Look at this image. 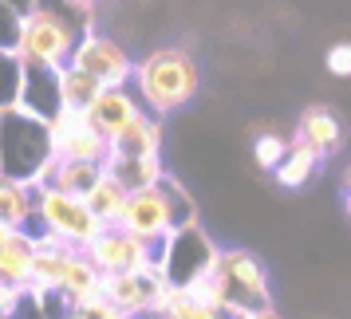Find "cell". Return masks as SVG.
I'll use <instances>...</instances> for the list:
<instances>
[{
	"instance_id": "1",
	"label": "cell",
	"mask_w": 351,
	"mask_h": 319,
	"mask_svg": "<svg viewBox=\"0 0 351 319\" xmlns=\"http://www.w3.org/2000/svg\"><path fill=\"white\" fill-rule=\"evenodd\" d=\"M202 87V75H197V64L190 60V51L182 48H154L146 51L138 67H134V83L130 91L138 95V103L146 107V114H174L182 111Z\"/></svg>"
},
{
	"instance_id": "2",
	"label": "cell",
	"mask_w": 351,
	"mask_h": 319,
	"mask_svg": "<svg viewBox=\"0 0 351 319\" xmlns=\"http://www.w3.org/2000/svg\"><path fill=\"white\" fill-rule=\"evenodd\" d=\"M56 162L51 123L28 114L24 107L0 111V174L24 186H40Z\"/></svg>"
},
{
	"instance_id": "3",
	"label": "cell",
	"mask_w": 351,
	"mask_h": 319,
	"mask_svg": "<svg viewBox=\"0 0 351 319\" xmlns=\"http://www.w3.org/2000/svg\"><path fill=\"white\" fill-rule=\"evenodd\" d=\"M213 288H217L221 311H229L237 319L249 316V311H269L272 307L269 268L249 248H221L217 268H213Z\"/></svg>"
},
{
	"instance_id": "4",
	"label": "cell",
	"mask_w": 351,
	"mask_h": 319,
	"mask_svg": "<svg viewBox=\"0 0 351 319\" xmlns=\"http://www.w3.org/2000/svg\"><path fill=\"white\" fill-rule=\"evenodd\" d=\"M80 36L83 32L75 28V20L67 12H56V8L44 4L40 12H32L24 20L16 55L24 60V67H51V71H60V67L71 64Z\"/></svg>"
},
{
	"instance_id": "5",
	"label": "cell",
	"mask_w": 351,
	"mask_h": 319,
	"mask_svg": "<svg viewBox=\"0 0 351 319\" xmlns=\"http://www.w3.org/2000/svg\"><path fill=\"white\" fill-rule=\"evenodd\" d=\"M40 229L64 237L67 244H75V248H87L91 240L103 237L107 225L87 209L83 197H67V193H56V190H36V233H40Z\"/></svg>"
},
{
	"instance_id": "6",
	"label": "cell",
	"mask_w": 351,
	"mask_h": 319,
	"mask_svg": "<svg viewBox=\"0 0 351 319\" xmlns=\"http://www.w3.org/2000/svg\"><path fill=\"white\" fill-rule=\"evenodd\" d=\"M170 240V237H166ZM166 240L146 244V240L130 237L123 229H103V237L91 240L83 256L95 264L103 276H123V272H158L162 256H166Z\"/></svg>"
},
{
	"instance_id": "7",
	"label": "cell",
	"mask_w": 351,
	"mask_h": 319,
	"mask_svg": "<svg viewBox=\"0 0 351 319\" xmlns=\"http://www.w3.org/2000/svg\"><path fill=\"white\" fill-rule=\"evenodd\" d=\"M221 248L202 233V225H186L174 237L166 240V256H162V276L170 280V288L186 292L197 280H206L209 272L217 268Z\"/></svg>"
},
{
	"instance_id": "8",
	"label": "cell",
	"mask_w": 351,
	"mask_h": 319,
	"mask_svg": "<svg viewBox=\"0 0 351 319\" xmlns=\"http://www.w3.org/2000/svg\"><path fill=\"white\" fill-rule=\"evenodd\" d=\"M71 67H80L87 71L91 79H99L107 91H119V87H130L134 83V60H130V51L111 40V36H99V32H87L80 36V44H75V55H71Z\"/></svg>"
},
{
	"instance_id": "9",
	"label": "cell",
	"mask_w": 351,
	"mask_h": 319,
	"mask_svg": "<svg viewBox=\"0 0 351 319\" xmlns=\"http://www.w3.org/2000/svg\"><path fill=\"white\" fill-rule=\"evenodd\" d=\"M114 229H123V233L146 240V244H158V240L174 237L178 233V213H174V201H170L166 186L130 193L127 209H123V217H119Z\"/></svg>"
},
{
	"instance_id": "10",
	"label": "cell",
	"mask_w": 351,
	"mask_h": 319,
	"mask_svg": "<svg viewBox=\"0 0 351 319\" xmlns=\"http://www.w3.org/2000/svg\"><path fill=\"white\" fill-rule=\"evenodd\" d=\"M51 146L60 162H87V166H107L111 142L91 127L87 111H60L51 118Z\"/></svg>"
},
{
	"instance_id": "11",
	"label": "cell",
	"mask_w": 351,
	"mask_h": 319,
	"mask_svg": "<svg viewBox=\"0 0 351 319\" xmlns=\"http://www.w3.org/2000/svg\"><path fill=\"white\" fill-rule=\"evenodd\" d=\"M143 114H146V107L138 103V95H134L130 87H119V91H103V95L95 99V107L87 111V118H91V127L114 146Z\"/></svg>"
},
{
	"instance_id": "12",
	"label": "cell",
	"mask_w": 351,
	"mask_h": 319,
	"mask_svg": "<svg viewBox=\"0 0 351 319\" xmlns=\"http://www.w3.org/2000/svg\"><path fill=\"white\" fill-rule=\"evenodd\" d=\"M20 107L36 118L51 123L56 114L64 111V99H60V71L51 67H24V91H20Z\"/></svg>"
},
{
	"instance_id": "13",
	"label": "cell",
	"mask_w": 351,
	"mask_h": 319,
	"mask_svg": "<svg viewBox=\"0 0 351 319\" xmlns=\"http://www.w3.org/2000/svg\"><path fill=\"white\" fill-rule=\"evenodd\" d=\"M107 174V166H87V162H51V170L44 174V181L36 190H56L67 197H87Z\"/></svg>"
},
{
	"instance_id": "14",
	"label": "cell",
	"mask_w": 351,
	"mask_h": 319,
	"mask_svg": "<svg viewBox=\"0 0 351 319\" xmlns=\"http://www.w3.org/2000/svg\"><path fill=\"white\" fill-rule=\"evenodd\" d=\"M60 296H64L67 303H71V311L75 307H83L87 300H95V296H103V272L80 253H71L67 256V264H64V280H60Z\"/></svg>"
},
{
	"instance_id": "15",
	"label": "cell",
	"mask_w": 351,
	"mask_h": 319,
	"mask_svg": "<svg viewBox=\"0 0 351 319\" xmlns=\"http://www.w3.org/2000/svg\"><path fill=\"white\" fill-rule=\"evenodd\" d=\"M296 138H300L304 146H312L319 158H328V154H335L339 142H343V127H339V118H335L328 107H308V111L300 114Z\"/></svg>"
},
{
	"instance_id": "16",
	"label": "cell",
	"mask_w": 351,
	"mask_h": 319,
	"mask_svg": "<svg viewBox=\"0 0 351 319\" xmlns=\"http://www.w3.org/2000/svg\"><path fill=\"white\" fill-rule=\"evenodd\" d=\"M107 174H111L127 193L158 190L162 181H166L162 158H123V154H111V158H107Z\"/></svg>"
},
{
	"instance_id": "17",
	"label": "cell",
	"mask_w": 351,
	"mask_h": 319,
	"mask_svg": "<svg viewBox=\"0 0 351 319\" xmlns=\"http://www.w3.org/2000/svg\"><path fill=\"white\" fill-rule=\"evenodd\" d=\"M32 264H36V244L28 233H16L8 244H0V284L28 292L32 288Z\"/></svg>"
},
{
	"instance_id": "18",
	"label": "cell",
	"mask_w": 351,
	"mask_h": 319,
	"mask_svg": "<svg viewBox=\"0 0 351 319\" xmlns=\"http://www.w3.org/2000/svg\"><path fill=\"white\" fill-rule=\"evenodd\" d=\"M0 221L8 229L28 233L36 225V186H24L16 177L0 174Z\"/></svg>"
},
{
	"instance_id": "19",
	"label": "cell",
	"mask_w": 351,
	"mask_h": 319,
	"mask_svg": "<svg viewBox=\"0 0 351 319\" xmlns=\"http://www.w3.org/2000/svg\"><path fill=\"white\" fill-rule=\"evenodd\" d=\"M158 150H162V118H154V114H143L111 146V154H123V158H158Z\"/></svg>"
},
{
	"instance_id": "20",
	"label": "cell",
	"mask_w": 351,
	"mask_h": 319,
	"mask_svg": "<svg viewBox=\"0 0 351 319\" xmlns=\"http://www.w3.org/2000/svg\"><path fill=\"white\" fill-rule=\"evenodd\" d=\"M103 91L107 87L99 79H91L87 71H80V67H71V64L60 67V99H64V111H91Z\"/></svg>"
},
{
	"instance_id": "21",
	"label": "cell",
	"mask_w": 351,
	"mask_h": 319,
	"mask_svg": "<svg viewBox=\"0 0 351 319\" xmlns=\"http://www.w3.org/2000/svg\"><path fill=\"white\" fill-rule=\"evenodd\" d=\"M316 166H319V154H316V150H312V146H304L300 138H292V142H288L285 162L276 166V181H280L285 190H300L304 181L316 174Z\"/></svg>"
},
{
	"instance_id": "22",
	"label": "cell",
	"mask_w": 351,
	"mask_h": 319,
	"mask_svg": "<svg viewBox=\"0 0 351 319\" xmlns=\"http://www.w3.org/2000/svg\"><path fill=\"white\" fill-rule=\"evenodd\" d=\"M127 197H130V193L123 190L111 174H103V181H99L95 190L83 197V201H87V209H91L99 221L107 225V229H114V225H119V217H123V209H127Z\"/></svg>"
},
{
	"instance_id": "23",
	"label": "cell",
	"mask_w": 351,
	"mask_h": 319,
	"mask_svg": "<svg viewBox=\"0 0 351 319\" xmlns=\"http://www.w3.org/2000/svg\"><path fill=\"white\" fill-rule=\"evenodd\" d=\"M162 319H237V316H229V311H221V307H209V303H197L193 296H186V292L174 288V296H170V303H166Z\"/></svg>"
},
{
	"instance_id": "24",
	"label": "cell",
	"mask_w": 351,
	"mask_h": 319,
	"mask_svg": "<svg viewBox=\"0 0 351 319\" xmlns=\"http://www.w3.org/2000/svg\"><path fill=\"white\" fill-rule=\"evenodd\" d=\"M285 154H288V142L280 134H261L253 142V158H256L261 170H272V174H276V166L285 162Z\"/></svg>"
},
{
	"instance_id": "25",
	"label": "cell",
	"mask_w": 351,
	"mask_h": 319,
	"mask_svg": "<svg viewBox=\"0 0 351 319\" xmlns=\"http://www.w3.org/2000/svg\"><path fill=\"white\" fill-rule=\"evenodd\" d=\"M20 28H24V20L0 0V48L4 51H16V44H20Z\"/></svg>"
},
{
	"instance_id": "26",
	"label": "cell",
	"mask_w": 351,
	"mask_h": 319,
	"mask_svg": "<svg viewBox=\"0 0 351 319\" xmlns=\"http://www.w3.org/2000/svg\"><path fill=\"white\" fill-rule=\"evenodd\" d=\"M75 311H80L83 319H127L107 296H95V300H87L83 307H75Z\"/></svg>"
},
{
	"instance_id": "27",
	"label": "cell",
	"mask_w": 351,
	"mask_h": 319,
	"mask_svg": "<svg viewBox=\"0 0 351 319\" xmlns=\"http://www.w3.org/2000/svg\"><path fill=\"white\" fill-rule=\"evenodd\" d=\"M328 71L339 75V79H348L351 75V44H335V48L328 51Z\"/></svg>"
},
{
	"instance_id": "28",
	"label": "cell",
	"mask_w": 351,
	"mask_h": 319,
	"mask_svg": "<svg viewBox=\"0 0 351 319\" xmlns=\"http://www.w3.org/2000/svg\"><path fill=\"white\" fill-rule=\"evenodd\" d=\"M20 296H24V292H16V288H8V284H0V316H16Z\"/></svg>"
},
{
	"instance_id": "29",
	"label": "cell",
	"mask_w": 351,
	"mask_h": 319,
	"mask_svg": "<svg viewBox=\"0 0 351 319\" xmlns=\"http://www.w3.org/2000/svg\"><path fill=\"white\" fill-rule=\"evenodd\" d=\"M4 4H8L20 20H28L32 12H40V8H44V0H4Z\"/></svg>"
},
{
	"instance_id": "30",
	"label": "cell",
	"mask_w": 351,
	"mask_h": 319,
	"mask_svg": "<svg viewBox=\"0 0 351 319\" xmlns=\"http://www.w3.org/2000/svg\"><path fill=\"white\" fill-rule=\"evenodd\" d=\"M16 233H20V229H8V225L0 221V244H8V240L16 237Z\"/></svg>"
},
{
	"instance_id": "31",
	"label": "cell",
	"mask_w": 351,
	"mask_h": 319,
	"mask_svg": "<svg viewBox=\"0 0 351 319\" xmlns=\"http://www.w3.org/2000/svg\"><path fill=\"white\" fill-rule=\"evenodd\" d=\"M241 319H280V316L269 307V311H249V316H241Z\"/></svg>"
},
{
	"instance_id": "32",
	"label": "cell",
	"mask_w": 351,
	"mask_h": 319,
	"mask_svg": "<svg viewBox=\"0 0 351 319\" xmlns=\"http://www.w3.org/2000/svg\"><path fill=\"white\" fill-rule=\"evenodd\" d=\"M343 190H348V197H351V166H348V174H343Z\"/></svg>"
},
{
	"instance_id": "33",
	"label": "cell",
	"mask_w": 351,
	"mask_h": 319,
	"mask_svg": "<svg viewBox=\"0 0 351 319\" xmlns=\"http://www.w3.org/2000/svg\"><path fill=\"white\" fill-rule=\"evenodd\" d=\"M67 319H83V316H80V311H71V316H67Z\"/></svg>"
},
{
	"instance_id": "34",
	"label": "cell",
	"mask_w": 351,
	"mask_h": 319,
	"mask_svg": "<svg viewBox=\"0 0 351 319\" xmlns=\"http://www.w3.org/2000/svg\"><path fill=\"white\" fill-rule=\"evenodd\" d=\"M348 217H351V197H348Z\"/></svg>"
},
{
	"instance_id": "35",
	"label": "cell",
	"mask_w": 351,
	"mask_h": 319,
	"mask_svg": "<svg viewBox=\"0 0 351 319\" xmlns=\"http://www.w3.org/2000/svg\"><path fill=\"white\" fill-rule=\"evenodd\" d=\"M64 4H80V0H64Z\"/></svg>"
},
{
	"instance_id": "36",
	"label": "cell",
	"mask_w": 351,
	"mask_h": 319,
	"mask_svg": "<svg viewBox=\"0 0 351 319\" xmlns=\"http://www.w3.org/2000/svg\"><path fill=\"white\" fill-rule=\"evenodd\" d=\"M0 319H16V316H0Z\"/></svg>"
},
{
	"instance_id": "37",
	"label": "cell",
	"mask_w": 351,
	"mask_h": 319,
	"mask_svg": "<svg viewBox=\"0 0 351 319\" xmlns=\"http://www.w3.org/2000/svg\"><path fill=\"white\" fill-rule=\"evenodd\" d=\"M0 51H4V48H0Z\"/></svg>"
}]
</instances>
